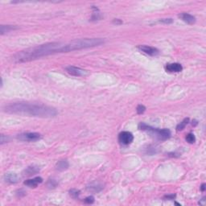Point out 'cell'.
Instances as JSON below:
<instances>
[{
	"mask_svg": "<svg viewBox=\"0 0 206 206\" xmlns=\"http://www.w3.org/2000/svg\"><path fill=\"white\" fill-rule=\"evenodd\" d=\"M65 43L54 42L38 45L17 53L12 57V61L15 63H24L55 53H65Z\"/></svg>",
	"mask_w": 206,
	"mask_h": 206,
	"instance_id": "cell-1",
	"label": "cell"
},
{
	"mask_svg": "<svg viewBox=\"0 0 206 206\" xmlns=\"http://www.w3.org/2000/svg\"><path fill=\"white\" fill-rule=\"evenodd\" d=\"M4 111L9 113H16L38 118H53L57 114V109L51 106L29 102H14L6 105Z\"/></svg>",
	"mask_w": 206,
	"mask_h": 206,
	"instance_id": "cell-2",
	"label": "cell"
},
{
	"mask_svg": "<svg viewBox=\"0 0 206 206\" xmlns=\"http://www.w3.org/2000/svg\"><path fill=\"white\" fill-rule=\"evenodd\" d=\"M138 128L143 130H145L149 132L151 135L155 137L159 140H166L171 137V131L168 129H158V128H153L150 126L147 125L145 123L141 122L138 125Z\"/></svg>",
	"mask_w": 206,
	"mask_h": 206,
	"instance_id": "cell-3",
	"label": "cell"
},
{
	"mask_svg": "<svg viewBox=\"0 0 206 206\" xmlns=\"http://www.w3.org/2000/svg\"><path fill=\"white\" fill-rule=\"evenodd\" d=\"M41 138V135L39 133H23L17 135V139L20 141L34 142L39 140Z\"/></svg>",
	"mask_w": 206,
	"mask_h": 206,
	"instance_id": "cell-4",
	"label": "cell"
},
{
	"mask_svg": "<svg viewBox=\"0 0 206 206\" xmlns=\"http://www.w3.org/2000/svg\"><path fill=\"white\" fill-rule=\"evenodd\" d=\"M133 140V134L129 131H122L118 135V142L122 145H129Z\"/></svg>",
	"mask_w": 206,
	"mask_h": 206,
	"instance_id": "cell-5",
	"label": "cell"
},
{
	"mask_svg": "<svg viewBox=\"0 0 206 206\" xmlns=\"http://www.w3.org/2000/svg\"><path fill=\"white\" fill-rule=\"evenodd\" d=\"M66 72L69 73L70 75L73 76H76V77H81V76H85L88 74V72L86 70L77 68V67H74V66H69L66 68Z\"/></svg>",
	"mask_w": 206,
	"mask_h": 206,
	"instance_id": "cell-6",
	"label": "cell"
},
{
	"mask_svg": "<svg viewBox=\"0 0 206 206\" xmlns=\"http://www.w3.org/2000/svg\"><path fill=\"white\" fill-rule=\"evenodd\" d=\"M138 49L143 53H146L149 56H156L159 53V50L156 48L151 47V46H147V45H139Z\"/></svg>",
	"mask_w": 206,
	"mask_h": 206,
	"instance_id": "cell-7",
	"label": "cell"
},
{
	"mask_svg": "<svg viewBox=\"0 0 206 206\" xmlns=\"http://www.w3.org/2000/svg\"><path fill=\"white\" fill-rule=\"evenodd\" d=\"M165 69L167 72H169V73H180L182 71L183 67L179 63H172L166 65Z\"/></svg>",
	"mask_w": 206,
	"mask_h": 206,
	"instance_id": "cell-8",
	"label": "cell"
},
{
	"mask_svg": "<svg viewBox=\"0 0 206 206\" xmlns=\"http://www.w3.org/2000/svg\"><path fill=\"white\" fill-rule=\"evenodd\" d=\"M43 182V179L41 177H35L33 179H30V180H25L24 184L25 185L28 186L29 188H36Z\"/></svg>",
	"mask_w": 206,
	"mask_h": 206,
	"instance_id": "cell-9",
	"label": "cell"
},
{
	"mask_svg": "<svg viewBox=\"0 0 206 206\" xmlns=\"http://www.w3.org/2000/svg\"><path fill=\"white\" fill-rule=\"evenodd\" d=\"M4 180L9 184H16L20 180V177L16 173H7L4 176Z\"/></svg>",
	"mask_w": 206,
	"mask_h": 206,
	"instance_id": "cell-10",
	"label": "cell"
},
{
	"mask_svg": "<svg viewBox=\"0 0 206 206\" xmlns=\"http://www.w3.org/2000/svg\"><path fill=\"white\" fill-rule=\"evenodd\" d=\"M179 17L182 20L184 21L185 23L188 24H193L196 22V18L193 16L188 14V13H181V14L179 15Z\"/></svg>",
	"mask_w": 206,
	"mask_h": 206,
	"instance_id": "cell-11",
	"label": "cell"
},
{
	"mask_svg": "<svg viewBox=\"0 0 206 206\" xmlns=\"http://www.w3.org/2000/svg\"><path fill=\"white\" fill-rule=\"evenodd\" d=\"M40 172V168L36 167V166H31L27 168L24 171L23 175L24 176H34L36 173H38Z\"/></svg>",
	"mask_w": 206,
	"mask_h": 206,
	"instance_id": "cell-12",
	"label": "cell"
},
{
	"mask_svg": "<svg viewBox=\"0 0 206 206\" xmlns=\"http://www.w3.org/2000/svg\"><path fill=\"white\" fill-rule=\"evenodd\" d=\"M69 166V162L67 161L66 159H62V160H60L57 163L56 168L58 171H65V170L68 169Z\"/></svg>",
	"mask_w": 206,
	"mask_h": 206,
	"instance_id": "cell-13",
	"label": "cell"
},
{
	"mask_svg": "<svg viewBox=\"0 0 206 206\" xmlns=\"http://www.w3.org/2000/svg\"><path fill=\"white\" fill-rule=\"evenodd\" d=\"M17 27L16 26H11V25H1V35H3L4 33H7L12 30L16 29Z\"/></svg>",
	"mask_w": 206,
	"mask_h": 206,
	"instance_id": "cell-14",
	"label": "cell"
},
{
	"mask_svg": "<svg viewBox=\"0 0 206 206\" xmlns=\"http://www.w3.org/2000/svg\"><path fill=\"white\" fill-rule=\"evenodd\" d=\"M188 121H189V118H184L183 122H181L180 124H178L177 126H176V130L178 131H180L184 129V127L186 126V125L188 123Z\"/></svg>",
	"mask_w": 206,
	"mask_h": 206,
	"instance_id": "cell-15",
	"label": "cell"
},
{
	"mask_svg": "<svg viewBox=\"0 0 206 206\" xmlns=\"http://www.w3.org/2000/svg\"><path fill=\"white\" fill-rule=\"evenodd\" d=\"M103 187H101V185H90L89 187L87 188V189L89 191H91V192H100L101 189H102Z\"/></svg>",
	"mask_w": 206,
	"mask_h": 206,
	"instance_id": "cell-16",
	"label": "cell"
},
{
	"mask_svg": "<svg viewBox=\"0 0 206 206\" xmlns=\"http://www.w3.org/2000/svg\"><path fill=\"white\" fill-rule=\"evenodd\" d=\"M185 139L186 141L188 142V143H194L196 142V137H195V135H194L192 133L188 134Z\"/></svg>",
	"mask_w": 206,
	"mask_h": 206,
	"instance_id": "cell-17",
	"label": "cell"
},
{
	"mask_svg": "<svg viewBox=\"0 0 206 206\" xmlns=\"http://www.w3.org/2000/svg\"><path fill=\"white\" fill-rule=\"evenodd\" d=\"M80 193H81V192L79 191V190L77 189H71L69 191V194H70V196L72 197L74 199H77L79 196H80Z\"/></svg>",
	"mask_w": 206,
	"mask_h": 206,
	"instance_id": "cell-18",
	"label": "cell"
},
{
	"mask_svg": "<svg viewBox=\"0 0 206 206\" xmlns=\"http://www.w3.org/2000/svg\"><path fill=\"white\" fill-rule=\"evenodd\" d=\"M47 185L50 188H56L57 186V182L56 180H49L48 183H47Z\"/></svg>",
	"mask_w": 206,
	"mask_h": 206,
	"instance_id": "cell-19",
	"label": "cell"
},
{
	"mask_svg": "<svg viewBox=\"0 0 206 206\" xmlns=\"http://www.w3.org/2000/svg\"><path fill=\"white\" fill-rule=\"evenodd\" d=\"M136 110H137V113H138V114H142V113H143L145 112L146 107L143 105H138L137 106Z\"/></svg>",
	"mask_w": 206,
	"mask_h": 206,
	"instance_id": "cell-20",
	"label": "cell"
},
{
	"mask_svg": "<svg viewBox=\"0 0 206 206\" xmlns=\"http://www.w3.org/2000/svg\"><path fill=\"white\" fill-rule=\"evenodd\" d=\"M85 203L86 204H93V202H94V197H92V196H89L88 197H86L85 199Z\"/></svg>",
	"mask_w": 206,
	"mask_h": 206,
	"instance_id": "cell-21",
	"label": "cell"
},
{
	"mask_svg": "<svg viewBox=\"0 0 206 206\" xmlns=\"http://www.w3.org/2000/svg\"><path fill=\"white\" fill-rule=\"evenodd\" d=\"M9 140V138L7 136V135H4V134H2L1 135V144H3L4 143H7V142Z\"/></svg>",
	"mask_w": 206,
	"mask_h": 206,
	"instance_id": "cell-22",
	"label": "cell"
},
{
	"mask_svg": "<svg viewBox=\"0 0 206 206\" xmlns=\"http://www.w3.org/2000/svg\"><path fill=\"white\" fill-rule=\"evenodd\" d=\"M160 23H163V24H172L173 20H172V19H163L161 20H159Z\"/></svg>",
	"mask_w": 206,
	"mask_h": 206,
	"instance_id": "cell-23",
	"label": "cell"
},
{
	"mask_svg": "<svg viewBox=\"0 0 206 206\" xmlns=\"http://www.w3.org/2000/svg\"><path fill=\"white\" fill-rule=\"evenodd\" d=\"M176 197V195L172 194V195H168V196H166L164 199H168V200H173L174 198Z\"/></svg>",
	"mask_w": 206,
	"mask_h": 206,
	"instance_id": "cell-24",
	"label": "cell"
},
{
	"mask_svg": "<svg viewBox=\"0 0 206 206\" xmlns=\"http://www.w3.org/2000/svg\"><path fill=\"white\" fill-rule=\"evenodd\" d=\"M199 205H205V198H202L201 200L199 201Z\"/></svg>",
	"mask_w": 206,
	"mask_h": 206,
	"instance_id": "cell-25",
	"label": "cell"
},
{
	"mask_svg": "<svg viewBox=\"0 0 206 206\" xmlns=\"http://www.w3.org/2000/svg\"><path fill=\"white\" fill-rule=\"evenodd\" d=\"M113 24H121L122 22L121 20H119L116 19V20H114L113 21Z\"/></svg>",
	"mask_w": 206,
	"mask_h": 206,
	"instance_id": "cell-26",
	"label": "cell"
},
{
	"mask_svg": "<svg viewBox=\"0 0 206 206\" xmlns=\"http://www.w3.org/2000/svg\"><path fill=\"white\" fill-rule=\"evenodd\" d=\"M201 190L202 192H205V184H202L201 187Z\"/></svg>",
	"mask_w": 206,
	"mask_h": 206,
	"instance_id": "cell-27",
	"label": "cell"
}]
</instances>
